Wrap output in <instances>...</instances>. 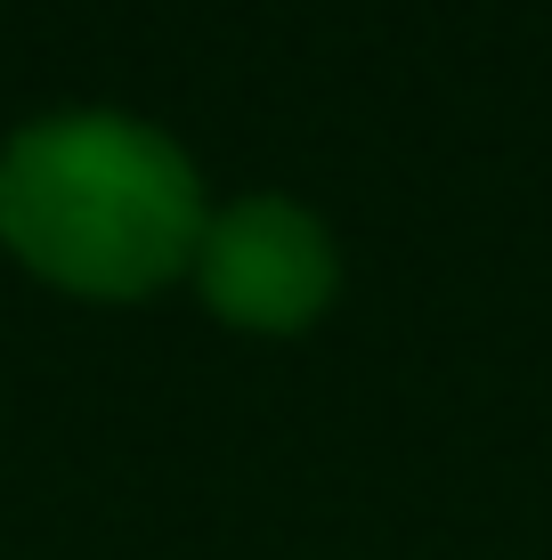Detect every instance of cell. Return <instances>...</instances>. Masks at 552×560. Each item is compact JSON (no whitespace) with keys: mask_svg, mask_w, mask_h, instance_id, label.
Wrapping results in <instances>:
<instances>
[{"mask_svg":"<svg viewBox=\"0 0 552 560\" xmlns=\"http://www.w3.org/2000/svg\"><path fill=\"white\" fill-rule=\"evenodd\" d=\"M333 284V244L326 228L284 196H252L236 211H220L203 228V293H212L227 317H309Z\"/></svg>","mask_w":552,"mask_h":560,"instance_id":"7a4b0ae2","label":"cell"},{"mask_svg":"<svg viewBox=\"0 0 552 560\" xmlns=\"http://www.w3.org/2000/svg\"><path fill=\"white\" fill-rule=\"evenodd\" d=\"M0 228L49 277L130 293L196 244V171L163 130L82 106L42 114L0 147Z\"/></svg>","mask_w":552,"mask_h":560,"instance_id":"6da1fadb","label":"cell"}]
</instances>
